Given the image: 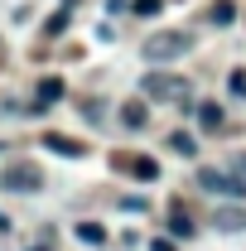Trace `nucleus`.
Listing matches in <instances>:
<instances>
[{"label":"nucleus","mask_w":246,"mask_h":251,"mask_svg":"<svg viewBox=\"0 0 246 251\" xmlns=\"http://www.w3.org/2000/svg\"><path fill=\"white\" fill-rule=\"evenodd\" d=\"M140 92L150 101H169V106H193V82L179 73H145L140 77Z\"/></svg>","instance_id":"obj_1"},{"label":"nucleus","mask_w":246,"mask_h":251,"mask_svg":"<svg viewBox=\"0 0 246 251\" xmlns=\"http://www.w3.org/2000/svg\"><path fill=\"white\" fill-rule=\"evenodd\" d=\"M164 0H135V15H159Z\"/></svg>","instance_id":"obj_16"},{"label":"nucleus","mask_w":246,"mask_h":251,"mask_svg":"<svg viewBox=\"0 0 246 251\" xmlns=\"http://www.w3.org/2000/svg\"><path fill=\"white\" fill-rule=\"evenodd\" d=\"M169 237H193V218L184 213V203H174V213H169Z\"/></svg>","instance_id":"obj_11"},{"label":"nucleus","mask_w":246,"mask_h":251,"mask_svg":"<svg viewBox=\"0 0 246 251\" xmlns=\"http://www.w3.org/2000/svg\"><path fill=\"white\" fill-rule=\"evenodd\" d=\"M111 164H116V169H130V174H140V179H159V164L145 159V155H116Z\"/></svg>","instance_id":"obj_6"},{"label":"nucleus","mask_w":246,"mask_h":251,"mask_svg":"<svg viewBox=\"0 0 246 251\" xmlns=\"http://www.w3.org/2000/svg\"><path fill=\"white\" fill-rule=\"evenodd\" d=\"M150 251H179V247H174L169 237H154V242H150Z\"/></svg>","instance_id":"obj_19"},{"label":"nucleus","mask_w":246,"mask_h":251,"mask_svg":"<svg viewBox=\"0 0 246 251\" xmlns=\"http://www.w3.org/2000/svg\"><path fill=\"white\" fill-rule=\"evenodd\" d=\"M29 251H49V247H29Z\"/></svg>","instance_id":"obj_20"},{"label":"nucleus","mask_w":246,"mask_h":251,"mask_svg":"<svg viewBox=\"0 0 246 251\" xmlns=\"http://www.w3.org/2000/svg\"><path fill=\"white\" fill-rule=\"evenodd\" d=\"M198 121H203V130H217V126H222V106H217V101H203V106H198Z\"/></svg>","instance_id":"obj_13"},{"label":"nucleus","mask_w":246,"mask_h":251,"mask_svg":"<svg viewBox=\"0 0 246 251\" xmlns=\"http://www.w3.org/2000/svg\"><path fill=\"white\" fill-rule=\"evenodd\" d=\"M232 20H237V5H232V0H213V5H208V25L227 29Z\"/></svg>","instance_id":"obj_8"},{"label":"nucleus","mask_w":246,"mask_h":251,"mask_svg":"<svg viewBox=\"0 0 246 251\" xmlns=\"http://www.w3.org/2000/svg\"><path fill=\"white\" fill-rule=\"evenodd\" d=\"M63 97V77H44L39 82V101H34V111H44V106H53Z\"/></svg>","instance_id":"obj_9"},{"label":"nucleus","mask_w":246,"mask_h":251,"mask_svg":"<svg viewBox=\"0 0 246 251\" xmlns=\"http://www.w3.org/2000/svg\"><path fill=\"white\" fill-rule=\"evenodd\" d=\"M222 169H227L232 179H242V184H246V150H237V155H227V164H222Z\"/></svg>","instance_id":"obj_15"},{"label":"nucleus","mask_w":246,"mask_h":251,"mask_svg":"<svg viewBox=\"0 0 246 251\" xmlns=\"http://www.w3.org/2000/svg\"><path fill=\"white\" fill-rule=\"evenodd\" d=\"M188 49H193V39L184 29H159L145 39V58L150 63H174V58H184Z\"/></svg>","instance_id":"obj_2"},{"label":"nucleus","mask_w":246,"mask_h":251,"mask_svg":"<svg viewBox=\"0 0 246 251\" xmlns=\"http://www.w3.org/2000/svg\"><path fill=\"white\" fill-rule=\"evenodd\" d=\"M213 227L217 232H246V203H222L213 213Z\"/></svg>","instance_id":"obj_5"},{"label":"nucleus","mask_w":246,"mask_h":251,"mask_svg":"<svg viewBox=\"0 0 246 251\" xmlns=\"http://www.w3.org/2000/svg\"><path fill=\"white\" fill-rule=\"evenodd\" d=\"M77 237L92 242V247H101V242H106V227H101V222H77Z\"/></svg>","instance_id":"obj_14"},{"label":"nucleus","mask_w":246,"mask_h":251,"mask_svg":"<svg viewBox=\"0 0 246 251\" xmlns=\"http://www.w3.org/2000/svg\"><path fill=\"white\" fill-rule=\"evenodd\" d=\"M0 58H5V49H0Z\"/></svg>","instance_id":"obj_21"},{"label":"nucleus","mask_w":246,"mask_h":251,"mask_svg":"<svg viewBox=\"0 0 246 251\" xmlns=\"http://www.w3.org/2000/svg\"><path fill=\"white\" fill-rule=\"evenodd\" d=\"M121 121L130 126V130H140V126L150 121V106H145V101H125V106H121Z\"/></svg>","instance_id":"obj_10"},{"label":"nucleus","mask_w":246,"mask_h":251,"mask_svg":"<svg viewBox=\"0 0 246 251\" xmlns=\"http://www.w3.org/2000/svg\"><path fill=\"white\" fill-rule=\"evenodd\" d=\"M169 150H174V155H198V140H193V135H188V130H174V135H169Z\"/></svg>","instance_id":"obj_12"},{"label":"nucleus","mask_w":246,"mask_h":251,"mask_svg":"<svg viewBox=\"0 0 246 251\" xmlns=\"http://www.w3.org/2000/svg\"><path fill=\"white\" fill-rule=\"evenodd\" d=\"M63 25H68V10H58V15L49 20V34H63Z\"/></svg>","instance_id":"obj_18"},{"label":"nucleus","mask_w":246,"mask_h":251,"mask_svg":"<svg viewBox=\"0 0 246 251\" xmlns=\"http://www.w3.org/2000/svg\"><path fill=\"white\" fill-rule=\"evenodd\" d=\"M0 188H20V193H34V188H44V174H39V164H10L5 174H0Z\"/></svg>","instance_id":"obj_3"},{"label":"nucleus","mask_w":246,"mask_h":251,"mask_svg":"<svg viewBox=\"0 0 246 251\" xmlns=\"http://www.w3.org/2000/svg\"><path fill=\"white\" fill-rule=\"evenodd\" d=\"M44 150H53V155H68V159H82V155H87V145L68 140V135H58V130H49V135H44Z\"/></svg>","instance_id":"obj_7"},{"label":"nucleus","mask_w":246,"mask_h":251,"mask_svg":"<svg viewBox=\"0 0 246 251\" xmlns=\"http://www.w3.org/2000/svg\"><path fill=\"white\" fill-rule=\"evenodd\" d=\"M198 188H208V193H227V198H246V184H242V179H232L227 169H198Z\"/></svg>","instance_id":"obj_4"},{"label":"nucleus","mask_w":246,"mask_h":251,"mask_svg":"<svg viewBox=\"0 0 246 251\" xmlns=\"http://www.w3.org/2000/svg\"><path fill=\"white\" fill-rule=\"evenodd\" d=\"M227 87H232V92L242 97V92H246V73H232V77H227Z\"/></svg>","instance_id":"obj_17"}]
</instances>
